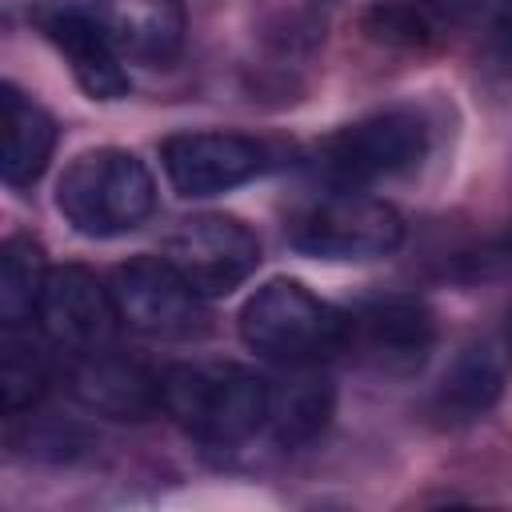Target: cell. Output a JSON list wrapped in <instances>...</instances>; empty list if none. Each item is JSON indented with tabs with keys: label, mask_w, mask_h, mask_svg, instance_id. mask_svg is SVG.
<instances>
[{
	"label": "cell",
	"mask_w": 512,
	"mask_h": 512,
	"mask_svg": "<svg viewBox=\"0 0 512 512\" xmlns=\"http://www.w3.org/2000/svg\"><path fill=\"white\" fill-rule=\"evenodd\" d=\"M160 408L208 448H240L268 428L272 384L240 364H176L160 376Z\"/></svg>",
	"instance_id": "cell-1"
},
{
	"label": "cell",
	"mask_w": 512,
	"mask_h": 512,
	"mask_svg": "<svg viewBox=\"0 0 512 512\" xmlns=\"http://www.w3.org/2000/svg\"><path fill=\"white\" fill-rule=\"evenodd\" d=\"M60 216L92 240H112L140 228L156 208V180L128 148L80 152L56 184Z\"/></svg>",
	"instance_id": "cell-2"
},
{
	"label": "cell",
	"mask_w": 512,
	"mask_h": 512,
	"mask_svg": "<svg viewBox=\"0 0 512 512\" xmlns=\"http://www.w3.org/2000/svg\"><path fill=\"white\" fill-rule=\"evenodd\" d=\"M344 324L348 316H340L332 304H324L300 280H288V276L260 284L240 308L244 344L256 356L288 364V368H304L312 360L340 352Z\"/></svg>",
	"instance_id": "cell-3"
},
{
	"label": "cell",
	"mask_w": 512,
	"mask_h": 512,
	"mask_svg": "<svg viewBox=\"0 0 512 512\" xmlns=\"http://www.w3.org/2000/svg\"><path fill=\"white\" fill-rule=\"evenodd\" d=\"M428 124L420 112L392 108L336 128L316 148V172L336 188H364L400 172H412L428 156Z\"/></svg>",
	"instance_id": "cell-4"
},
{
	"label": "cell",
	"mask_w": 512,
	"mask_h": 512,
	"mask_svg": "<svg viewBox=\"0 0 512 512\" xmlns=\"http://www.w3.org/2000/svg\"><path fill=\"white\" fill-rule=\"evenodd\" d=\"M288 240L304 256L320 260H376L400 248L404 220L380 196L360 188H332L296 212Z\"/></svg>",
	"instance_id": "cell-5"
},
{
	"label": "cell",
	"mask_w": 512,
	"mask_h": 512,
	"mask_svg": "<svg viewBox=\"0 0 512 512\" xmlns=\"http://www.w3.org/2000/svg\"><path fill=\"white\" fill-rule=\"evenodd\" d=\"M112 296L120 308V320H128L144 336L160 340H184L208 328L204 296L172 268L168 256H136L116 268Z\"/></svg>",
	"instance_id": "cell-6"
},
{
	"label": "cell",
	"mask_w": 512,
	"mask_h": 512,
	"mask_svg": "<svg viewBox=\"0 0 512 512\" xmlns=\"http://www.w3.org/2000/svg\"><path fill=\"white\" fill-rule=\"evenodd\" d=\"M164 256L200 296H228L256 272L260 240L236 216L204 212V216L184 220L168 236Z\"/></svg>",
	"instance_id": "cell-7"
},
{
	"label": "cell",
	"mask_w": 512,
	"mask_h": 512,
	"mask_svg": "<svg viewBox=\"0 0 512 512\" xmlns=\"http://www.w3.org/2000/svg\"><path fill=\"white\" fill-rule=\"evenodd\" d=\"M168 184L188 196H220L268 168V148L244 132H176L160 148Z\"/></svg>",
	"instance_id": "cell-8"
},
{
	"label": "cell",
	"mask_w": 512,
	"mask_h": 512,
	"mask_svg": "<svg viewBox=\"0 0 512 512\" xmlns=\"http://www.w3.org/2000/svg\"><path fill=\"white\" fill-rule=\"evenodd\" d=\"M436 344V320L420 300H380L344 324V352L380 376L416 372Z\"/></svg>",
	"instance_id": "cell-9"
},
{
	"label": "cell",
	"mask_w": 512,
	"mask_h": 512,
	"mask_svg": "<svg viewBox=\"0 0 512 512\" xmlns=\"http://www.w3.org/2000/svg\"><path fill=\"white\" fill-rule=\"evenodd\" d=\"M36 320L56 348L76 356V352H96L112 344L120 308H116V296L88 268L64 264L48 272L36 304Z\"/></svg>",
	"instance_id": "cell-10"
},
{
	"label": "cell",
	"mask_w": 512,
	"mask_h": 512,
	"mask_svg": "<svg viewBox=\"0 0 512 512\" xmlns=\"http://www.w3.org/2000/svg\"><path fill=\"white\" fill-rule=\"evenodd\" d=\"M36 24L52 40V48L68 60L76 84L92 100H120L128 92V72H124L128 60L116 52L112 36L104 32L92 8H52L40 12Z\"/></svg>",
	"instance_id": "cell-11"
},
{
	"label": "cell",
	"mask_w": 512,
	"mask_h": 512,
	"mask_svg": "<svg viewBox=\"0 0 512 512\" xmlns=\"http://www.w3.org/2000/svg\"><path fill=\"white\" fill-rule=\"evenodd\" d=\"M68 392L80 408L112 420H144L148 412L160 408V380L108 348L96 352H76L68 364Z\"/></svg>",
	"instance_id": "cell-12"
},
{
	"label": "cell",
	"mask_w": 512,
	"mask_h": 512,
	"mask_svg": "<svg viewBox=\"0 0 512 512\" xmlns=\"http://www.w3.org/2000/svg\"><path fill=\"white\" fill-rule=\"evenodd\" d=\"M116 52L136 64H168L184 44L180 0H100L92 4Z\"/></svg>",
	"instance_id": "cell-13"
},
{
	"label": "cell",
	"mask_w": 512,
	"mask_h": 512,
	"mask_svg": "<svg viewBox=\"0 0 512 512\" xmlns=\"http://www.w3.org/2000/svg\"><path fill=\"white\" fill-rule=\"evenodd\" d=\"M508 368H512V340L488 336V340L468 344L452 360V368L444 372V384H440V396H436L440 412L452 416V420L484 416L500 400Z\"/></svg>",
	"instance_id": "cell-14"
},
{
	"label": "cell",
	"mask_w": 512,
	"mask_h": 512,
	"mask_svg": "<svg viewBox=\"0 0 512 512\" xmlns=\"http://www.w3.org/2000/svg\"><path fill=\"white\" fill-rule=\"evenodd\" d=\"M56 144V124L52 116L28 100L16 84H4V160L0 176L8 188H28L52 156Z\"/></svg>",
	"instance_id": "cell-15"
},
{
	"label": "cell",
	"mask_w": 512,
	"mask_h": 512,
	"mask_svg": "<svg viewBox=\"0 0 512 512\" xmlns=\"http://www.w3.org/2000/svg\"><path fill=\"white\" fill-rule=\"evenodd\" d=\"M476 4L480 0H388L368 12L364 28L380 44L424 48V44L448 36L456 24H464Z\"/></svg>",
	"instance_id": "cell-16"
},
{
	"label": "cell",
	"mask_w": 512,
	"mask_h": 512,
	"mask_svg": "<svg viewBox=\"0 0 512 512\" xmlns=\"http://www.w3.org/2000/svg\"><path fill=\"white\" fill-rule=\"evenodd\" d=\"M332 408H336L332 384L316 372H300L288 384L272 388V408H268V428L264 432L288 452L304 448L328 428Z\"/></svg>",
	"instance_id": "cell-17"
},
{
	"label": "cell",
	"mask_w": 512,
	"mask_h": 512,
	"mask_svg": "<svg viewBox=\"0 0 512 512\" xmlns=\"http://www.w3.org/2000/svg\"><path fill=\"white\" fill-rule=\"evenodd\" d=\"M44 280H48L44 252L28 236H8L0 244V324L32 320Z\"/></svg>",
	"instance_id": "cell-18"
},
{
	"label": "cell",
	"mask_w": 512,
	"mask_h": 512,
	"mask_svg": "<svg viewBox=\"0 0 512 512\" xmlns=\"http://www.w3.org/2000/svg\"><path fill=\"white\" fill-rule=\"evenodd\" d=\"M48 384V364L44 352L32 336L20 332V324H4V340H0V400L8 416H20L24 408H32L44 396Z\"/></svg>",
	"instance_id": "cell-19"
},
{
	"label": "cell",
	"mask_w": 512,
	"mask_h": 512,
	"mask_svg": "<svg viewBox=\"0 0 512 512\" xmlns=\"http://www.w3.org/2000/svg\"><path fill=\"white\" fill-rule=\"evenodd\" d=\"M508 272H512V224L504 236H496L492 244H484L460 260V276H468V280H488V276H508Z\"/></svg>",
	"instance_id": "cell-20"
},
{
	"label": "cell",
	"mask_w": 512,
	"mask_h": 512,
	"mask_svg": "<svg viewBox=\"0 0 512 512\" xmlns=\"http://www.w3.org/2000/svg\"><path fill=\"white\" fill-rule=\"evenodd\" d=\"M484 36H488L492 56H500L504 64H512V0H496V4L488 8Z\"/></svg>",
	"instance_id": "cell-21"
},
{
	"label": "cell",
	"mask_w": 512,
	"mask_h": 512,
	"mask_svg": "<svg viewBox=\"0 0 512 512\" xmlns=\"http://www.w3.org/2000/svg\"><path fill=\"white\" fill-rule=\"evenodd\" d=\"M508 340H512V324H508Z\"/></svg>",
	"instance_id": "cell-22"
}]
</instances>
